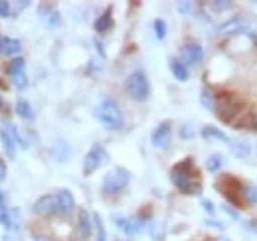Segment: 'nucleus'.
Returning <instances> with one entry per match:
<instances>
[{
  "label": "nucleus",
  "instance_id": "c85d7f7f",
  "mask_svg": "<svg viewBox=\"0 0 257 241\" xmlns=\"http://www.w3.org/2000/svg\"><path fill=\"white\" fill-rule=\"evenodd\" d=\"M153 28H155V34H157L159 40H164V38H166V22H164L162 18H157V20L153 22Z\"/></svg>",
  "mask_w": 257,
  "mask_h": 241
},
{
  "label": "nucleus",
  "instance_id": "4c0bfd02",
  "mask_svg": "<svg viewBox=\"0 0 257 241\" xmlns=\"http://www.w3.org/2000/svg\"><path fill=\"white\" fill-rule=\"evenodd\" d=\"M6 178V164H4V160L0 158V182Z\"/></svg>",
  "mask_w": 257,
  "mask_h": 241
},
{
  "label": "nucleus",
  "instance_id": "393cba45",
  "mask_svg": "<svg viewBox=\"0 0 257 241\" xmlns=\"http://www.w3.org/2000/svg\"><path fill=\"white\" fill-rule=\"evenodd\" d=\"M24 63H26V61H24V58H22V56H16L14 60L8 63V67H6V73H8L10 77H12V75H16L18 71H22V69H24Z\"/></svg>",
  "mask_w": 257,
  "mask_h": 241
},
{
  "label": "nucleus",
  "instance_id": "37998d69",
  "mask_svg": "<svg viewBox=\"0 0 257 241\" xmlns=\"http://www.w3.org/2000/svg\"><path fill=\"white\" fill-rule=\"evenodd\" d=\"M2 107H4V101H2V97H0V111H2Z\"/></svg>",
  "mask_w": 257,
  "mask_h": 241
},
{
  "label": "nucleus",
  "instance_id": "20e7f679",
  "mask_svg": "<svg viewBox=\"0 0 257 241\" xmlns=\"http://www.w3.org/2000/svg\"><path fill=\"white\" fill-rule=\"evenodd\" d=\"M125 91L133 101H145L149 97V91H151L145 71H133L125 79Z\"/></svg>",
  "mask_w": 257,
  "mask_h": 241
},
{
  "label": "nucleus",
  "instance_id": "4468645a",
  "mask_svg": "<svg viewBox=\"0 0 257 241\" xmlns=\"http://www.w3.org/2000/svg\"><path fill=\"white\" fill-rule=\"evenodd\" d=\"M229 149H231V154L237 156V158H247L251 154V145L245 139H233V141H229Z\"/></svg>",
  "mask_w": 257,
  "mask_h": 241
},
{
  "label": "nucleus",
  "instance_id": "aec40b11",
  "mask_svg": "<svg viewBox=\"0 0 257 241\" xmlns=\"http://www.w3.org/2000/svg\"><path fill=\"white\" fill-rule=\"evenodd\" d=\"M247 28H249V26H247L241 18H233V20L222 24V26L218 28V32H245Z\"/></svg>",
  "mask_w": 257,
  "mask_h": 241
},
{
  "label": "nucleus",
  "instance_id": "a18cd8bd",
  "mask_svg": "<svg viewBox=\"0 0 257 241\" xmlns=\"http://www.w3.org/2000/svg\"><path fill=\"white\" fill-rule=\"evenodd\" d=\"M0 50H2V38H0Z\"/></svg>",
  "mask_w": 257,
  "mask_h": 241
},
{
  "label": "nucleus",
  "instance_id": "f03ea898",
  "mask_svg": "<svg viewBox=\"0 0 257 241\" xmlns=\"http://www.w3.org/2000/svg\"><path fill=\"white\" fill-rule=\"evenodd\" d=\"M95 119L101 127L109 131H117L125 125V113L113 99H103L95 107Z\"/></svg>",
  "mask_w": 257,
  "mask_h": 241
},
{
  "label": "nucleus",
  "instance_id": "7c9ffc66",
  "mask_svg": "<svg viewBox=\"0 0 257 241\" xmlns=\"http://www.w3.org/2000/svg\"><path fill=\"white\" fill-rule=\"evenodd\" d=\"M176 10H178L180 14H190V12H192V2H188V0L176 2Z\"/></svg>",
  "mask_w": 257,
  "mask_h": 241
},
{
  "label": "nucleus",
  "instance_id": "c9c22d12",
  "mask_svg": "<svg viewBox=\"0 0 257 241\" xmlns=\"http://www.w3.org/2000/svg\"><path fill=\"white\" fill-rule=\"evenodd\" d=\"M206 225L216 227V229H224V223H222V221H212V219H206Z\"/></svg>",
  "mask_w": 257,
  "mask_h": 241
},
{
  "label": "nucleus",
  "instance_id": "dca6fc26",
  "mask_svg": "<svg viewBox=\"0 0 257 241\" xmlns=\"http://www.w3.org/2000/svg\"><path fill=\"white\" fill-rule=\"evenodd\" d=\"M93 26H95V30L99 32V34H105V32H109L113 28V8H111V6L97 18Z\"/></svg>",
  "mask_w": 257,
  "mask_h": 241
},
{
  "label": "nucleus",
  "instance_id": "f704fd0d",
  "mask_svg": "<svg viewBox=\"0 0 257 241\" xmlns=\"http://www.w3.org/2000/svg\"><path fill=\"white\" fill-rule=\"evenodd\" d=\"M222 208H224V211H227V215H229L231 219H239V213H237L235 208H231V206H227V204H224Z\"/></svg>",
  "mask_w": 257,
  "mask_h": 241
},
{
  "label": "nucleus",
  "instance_id": "5701e85b",
  "mask_svg": "<svg viewBox=\"0 0 257 241\" xmlns=\"http://www.w3.org/2000/svg\"><path fill=\"white\" fill-rule=\"evenodd\" d=\"M200 103H202L204 109L214 111V107H216V97L212 95V91L208 89V87H204V89L200 91Z\"/></svg>",
  "mask_w": 257,
  "mask_h": 241
},
{
  "label": "nucleus",
  "instance_id": "cd10ccee",
  "mask_svg": "<svg viewBox=\"0 0 257 241\" xmlns=\"http://www.w3.org/2000/svg\"><path fill=\"white\" fill-rule=\"evenodd\" d=\"M12 83H14L18 89H24V87L28 85V75H26V71L22 69V71H18L16 75H12Z\"/></svg>",
  "mask_w": 257,
  "mask_h": 241
},
{
  "label": "nucleus",
  "instance_id": "bb28decb",
  "mask_svg": "<svg viewBox=\"0 0 257 241\" xmlns=\"http://www.w3.org/2000/svg\"><path fill=\"white\" fill-rule=\"evenodd\" d=\"M93 223H95L97 241H107V231H105V225H103V219L99 217V213H93Z\"/></svg>",
  "mask_w": 257,
  "mask_h": 241
},
{
  "label": "nucleus",
  "instance_id": "39448f33",
  "mask_svg": "<svg viewBox=\"0 0 257 241\" xmlns=\"http://www.w3.org/2000/svg\"><path fill=\"white\" fill-rule=\"evenodd\" d=\"M214 111H216V115L220 117L222 123H231V120L237 117V113L241 111V103L235 101L227 93H220V95H216V107H214Z\"/></svg>",
  "mask_w": 257,
  "mask_h": 241
},
{
  "label": "nucleus",
  "instance_id": "0eeeda50",
  "mask_svg": "<svg viewBox=\"0 0 257 241\" xmlns=\"http://www.w3.org/2000/svg\"><path fill=\"white\" fill-rule=\"evenodd\" d=\"M113 221L115 225H119L127 235H139L143 229H145V223L147 219L143 215H133V217H119V215H113Z\"/></svg>",
  "mask_w": 257,
  "mask_h": 241
},
{
  "label": "nucleus",
  "instance_id": "2eb2a0df",
  "mask_svg": "<svg viewBox=\"0 0 257 241\" xmlns=\"http://www.w3.org/2000/svg\"><path fill=\"white\" fill-rule=\"evenodd\" d=\"M202 137L206 139V141H218V143H229V139H227V135H225L224 131H220V129H216L214 125H206V127H202Z\"/></svg>",
  "mask_w": 257,
  "mask_h": 241
},
{
  "label": "nucleus",
  "instance_id": "ea45409f",
  "mask_svg": "<svg viewBox=\"0 0 257 241\" xmlns=\"http://www.w3.org/2000/svg\"><path fill=\"white\" fill-rule=\"evenodd\" d=\"M6 210V200H4V194L0 192V213Z\"/></svg>",
  "mask_w": 257,
  "mask_h": 241
},
{
  "label": "nucleus",
  "instance_id": "7ed1b4c3",
  "mask_svg": "<svg viewBox=\"0 0 257 241\" xmlns=\"http://www.w3.org/2000/svg\"><path fill=\"white\" fill-rule=\"evenodd\" d=\"M128 180H131V174H128L125 168H121V166L111 168V170L105 174V178H103L101 190H103V194H107V196H115V194H119L121 190L127 188Z\"/></svg>",
  "mask_w": 257,
  "mask_h": 241
},
{
  "label": "nucleus",
  "instance_id": "423d86ee",
  "mask_svg": "<svg viewBox=\"0 0 257 241\" xmlns=\"http://www.w3.org/2000/svg\"><path fill=\"white\" fill-rule=\"evenodd\" d=\"M107 151L101 147V145H93L91 151L85 154V160H83V174L85 176H91L99 166H103L107 162Z\"/></svg>",
  "mask_w": 257,
  "mask_h": 241
},
{
  "label": "nucleus",
  "instance_id": "6e6552de",
  "mask_svg": "<svg viewBox=\"0 0 257 241\" xmlns=\"http://www.w3.org/2000/svg\"><path fill=\"white\" fill-rule=\"evenodd\" d=\"M204 60V50L198 42H188L180 48V61L188 67V65H198Z\"/></svg>",
  "mask_w": 257,
  "mask_h": 241
},
{
  "label": "nucleus",
  "instance_id": "1a4fd4ad",
  "mask_svg": "<svg viewBox=\"0 0 257 241\" xmlns=\"http://www.w3.org/2000/svg\"><path fill=\"white\" fill-rule=\"evenodd\" d=\"M56 211H60L56 194H46V196L38 198V200H36V204H34V213H38V215L50 217V215H54Z\"/></svg>",
  "mask_w": 257,
  "mask_h": 241
},
{
  "label": "nucleus",
  "instance_id": "f8f14e48",
  "mask_svg": "<svg viewBox=\"0 0 257 241\" xmlns=\"http://www.w3.org/2000/svg\"><path fill=\"white\" fill-rule=\"evenodd\" d=\"M56 198H58V206H60V211H62L64 215H69V213H73V210H75V200H73V194H71L67 188H62V190H58Z\"/></svg>",
  "mask_w": 257,
  "mask_h": 241
},
{
  "label": "nucleus",
  "instance_id": "2f4dec72",
  "mask_svg": "<svg viewBox=\"0 0 257 241\" xmlns=\"http://www.w3.org/2000/svg\"><path fill=\"white\" fill-rule=\"evenodd\" d=\"M194 135H196V133H194V129L190 125H182V127H180V137H182V139L190 141V139H194Z\"/></svg>",
  "mask_w": 257,
  "mask_h": 241
},
{
  "label": "nucleus",
  "instance_id": "58836bf2",
  "mask_svg": "<svg viewBox=\"0 0 257 241\" xmlns=\"http://www.w3.org/2000/svg\"><path fill=\"white\" fill-rule=\"evenodd\" d=\"M95 48H97V52H99V56L105 58V50H103V44H101L99 40H95Z\"/></svg>",
  "mask_w": 257,
  "mask_h": 241
},
{
  "label": "nucleus",
  "instance_id": "412c9836",
  "mask_svg": "<svg viewBox=\"0 0 257 241\" xmlns=\"http://www.w3.org/2000/svg\"><path fill=\"white\" fill-rule=\"evenodd\" d=\"M2 129H6V131L10 133V137L14 139V143H16V145H20V147H24V149L28 147V141L24 139V135H20V131H18V127H16V125H12V123H4V127H2Z\"/></svg>",
  "mask_w": 257,
  "mask_h": 241
},
{
  "label": "nucleus",
  "instance_id": "a211bd4d",
  "mask_svg": "<svg viewBox=\"0 0 257 241\" xmlns=\"http://www.w3.org/2000/svg\"><path fill=\"white\" fill-rule=\"evenodd\" d=\"M170 71H172L174 79H178V81H188V77H190L188 67L180 60H170Z\"/></svg>",
  "mask_w": 257,
  "mask_h": 241
},
{
  "label": "nucleus",
  "instance_id": "473e14b6",
  "mask_svg": "<svg viewBox=\"0 0 257 241\" xmlns=\"http://www.w3.org/2000/svg\"><path fill=\"white\" fill-rule=\"evenodd\" d=\"M0 16L2 18H8L10 16V4L6 0H0Z\"/></svg>",
  "mask_w": 257,
  "mask_h": 241
},
{
  "label": "nucleus",
  "instance_id": "f257e3e1",
  "mask_svg": "<svg viewBox=\"0 0 257 241\" xmlns=\"http://www.w3.org/2000/svg\"><path fill=\"white\" fill-rule=\"evenodd\" d=\"M170 180H172V184H174L180 192H184V194H190V196L202 194L200 176H198V172L194 170L192 158H186V160L174 164V168L170 170Z\"/></svg>",
  "mask_w": 257,
  "mask_h": 241
},
{
  "label": "nucleus",
  "instance_id": "9d476101",
  "mask_svg": "<svg viewBox=\"0 0 257 241\" xmlns=\"http://www.w3.org/2000/svg\"><path fill=\"white\" fill-rule=\"evenodd\" d=\"M95 231V223H93V213L81 210L77 213V235L81 239H89Z\"/></svg>",
  "mask_w": 257,
  "mask_h": 241
},
{
  "label": "nucleus",
  "instance_id": "ddd939ff",
  "mask_svg": "<svg viewBox=\"0 0 257 241\" xmlns=\"http://www.w3.org/2000/svg\"><path fill=\"white\" fill-rule=\"evenodd\" d=\"M40 16L44 18L46 28H50V30H56V28H60V26H62V16H60V12H58V10H54V8L44 6V10H40Z\"/></svg>",
  "mask_w": 257,
  "mask_h": 241
},
{
  "label": "nucleus",
  "instance_id": "9b49d317",
  "mask_svg": "<svg viewBox=\"0 0 257 241\" xmlns=\"http://www.w3.org/2000/svg\"><path fill=\"white\" fill-rule=\"evenodd\" d=\"M170 131H172L170 120H164V123H161V125L153 131L151 141H153V145H155L157 149H166V147L170 145Z\"/></svg>",
  "mask_w": 257,
  "mask_h": 241
},
{
  "label": "nucleus",
  "instance_id": "6ab92c4d",
  "mask_svg": "<svg viewBox=\"0 0 257 241\" xmlns=\"http://www.w3.org/2000/svg\"><path fill=\"white\" fill-rule=\"evenodd\" d=\"M20 50H22L20 40H16V38H2V50H0V54H4V56H16Z\"/></svg>",
  "mask_w": 257,
  "mask_h": 241
},
{
  "label": "nucleus",
  "instance_id": "a19ab883",
  "mask_svg": "<svg viewBox=\"0 0 257 241\" xmlns=\"http://www.w3.org/2000/svg\"><path fill=\"white\" fill-rule=\"evenodd\" d=\"M18 6H20V10H24L26 6H30V0H24V2L20 0V2H18Z\"/></svg>",
  "mask_w": 257,
  "mask_h": 241
},
{
  "label": "nucleus",
  "instance_id": "c03bdc74",
  "mask_svg": "<svg viewBox=\"0 0 257 241\" xmlns=\"http://www.w3.org/2000/svg\"><path fill=\"white\" fill-rule=\"evenodd\" d=\"M218 241H229V239H225V237H222V239H218Z\"/></svg>",
  "mask_w": 257,
  "mask_h": 241
},
{
  "label": "nucleus",
  "instance_id": "4be33fe9",
  "mask_svg": "<svg viewBox=\"0 0 257 241\" xmlns=\"http://www.w3.org/2000/svg\"><path fill=\"white\" fill-rule=\"evenodd\" d=\"M16 113H18L22 119H28V120L34 119V109L26 99H18V101H16Z\"/></svg>",
  "mask_w": 257,
  "mask_h": 241
},
{
  "label": "nucleus",
  "instance_id": "f3484780",
  "mask_svg": "<svg viewBox=\"0 0 257 241\" xmlns=\"http://www.w3.org/2000/svg\"><path fill=\"white\" fill-rule=\"evenodd\" d=\"M0 145H2V151L8 158L16 156V143H14V139L10 137V133L6 129H0Z\"/></svg>",
  "mask_w": 257,
  "mask_h": 241
},
{
  "label": "nucleus",
  "instance_id": "79ce46f5",
  "mask_svg": "<svg viewBox=\"0 0 257 241\" xmlns=\"http://www.w3.org/2000/svg\"><path fill=\"white\" fill-rule=\"evenodd\" d=\"M34 241H48V239H46V237H42V235H36V239Z\"/></svg>",
  "mask_w": 257,
  "mask_h": 241
},
{
  "label": "nucleus",
  "instance_id": "c756f323",
  "mask_svg": "<svg viewBox=\"0 0 257 241\" xmlns=\"http://www.w3.org/2000/svg\"><path fill=\"white\" fill-rule=\"evenodd\" d=\"M210 6H212L214 10H218V12H225V10L233 8V2H229V0H212Z\"/></svg>",
  "mask_w": 257,
  "mask_h": 241
},
{
  "label": "nucleus",
  "instance_id": "e433bc0d",
  "mask_svg": "<svg viewBox=\"0 0 257 241\" xmlns=\"http://www.w3.org/2000/svg\"><path fill=\"white\" fill-rule=\"evenodd\" d=\"M245 229H249L251 233H255L257 235V223L255 221H251V219H249V221H245Z\"/></svg>",
  "mask_w": 257,
  "mask_h": 241
},
{
  "label": "nucleus",
  "instance_id": "72a5a7b5",
  "mask_svg": "<svg viewBox=\"0 0 257 241\" xmlns=\"http://www.w3.org/2000/svg\"><path fill=\"white\" fill-rule=\"evenodd\" d=\"M200 206L208 211V213H214V211H216V206H214L212 202H208L206 198H200Z\"/></svg>",
  "mask_w": 257,
  "mask_h": 241
},
{
  "label": "nucleus",
  "instance_id": "a878e982",
  "mask_svg": "<svg viewBox=\"0 0 257 241\" xmlns=\"http://www.w3.org/2000/svg\"><path fill=\"white\" fill-rule=\"evenodd\" d=\"M243 198H245V204L257 206V186H253V184L243 186Z\"/></svg>",
  "mask_w": 257,
  "mask_h": 241
},
{
  "label": "nucleus",
  "instance_id": "b1692460",
  "mask_svg": "<svg viewBox=\"0 0 257 241\" xmlns=\"http://www.w3.org/2000/svg\"><path fill=\"white\" fill-rule=\"evenodd\" d=\"M222 164H224V158H222L220 154H210V156L206 158V170H208V172H220Z\"/></svg>",
  "mask_w": 257,
  "mask_h": 241
}]
</instances>
